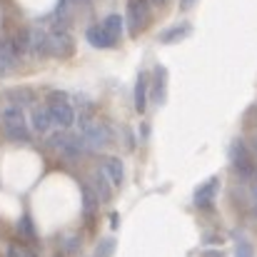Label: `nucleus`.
I'll return each instance as SVG.
<instances>
[{"instance_id":"393cba45","label":"nucleus","mask_w":257,"mask_h":257,"mask_svg":"<svg viewBox=\"0 0 257 257\" xmlns=\"http://www.w3.org/2000/svg\"><path fill=\"white\" fill-rule=\"evenodd\" d=\"M192 3H195V0H180V5H182V8H192Z\"/></svg>"},{"instance_id":"1a4fd4ad","label":"nucleus","mask_w":257,"mask_h":257,"mask_svg":"<svg viewBox=\"0 0 257 257\" xmlns=\"http://www.w3.org/2000/svg\"><path fill=\"white\" fill-rule=\"evenodd\" d=\"M30 127H33L38 135H48L50 127H53L50 110L43 107V105H33V110H30Z\"/></svg>"},{"instance_id":"f3484780","label":"nucleus","mask_w":257,"mask_h":257,"mask_svg":"<svg viewBox=\"0 0 257 257\" xmlns=\"http://www.w3.org/2000/svg\"><path fill=\"white\" fill-rule=\"evenodd\" d=\"M145 105H148V78H145V73H140V78L135 83V110L145 112Z\"/></svg>"},{"instance_id":"f8f14e48","label":"nucleus","mask_w":257,"mask_h":257,"mask_svg":"<svg viewBox=\"0 0 257 257\" xmlns=\"http://www.w3.org/2000/svg\"><path fill=\"white\" fill-rule=\"evenodd\" d=\"M217 190H220V180H217V177H210L205 185L197 187V192H195V205H197V207H210L212 200H215V195H217Z\"/></svg>"},{"instance_id":"5701e85b","label":"nucleus","mask_w":257,"mask_h":257,"mask_svg":"<svg viewBox=\"0 0 257 257\" xmlns=\"http://www.w3.org/2000/svg\"><path fill=\"white\" fill-rule=\"evenodd\" d=\"M112 250H115V242L107 237V240H102V242L97 245V257H110L112 255Z\"/></svg>"},{"instance_id":"b1692460","label":"nucleus","mask_w":257,"mask_h":257,"mask_svg":"<svg viewBox=\"0 0 257 257\" xmlns=\"http://www.w3.org/2000/svg\"><path fill=\"white\" fill-rule=\"evenodd\" d=\"M235 257H255L252 245H250L247 240H240V242H237V252H235Z\"/></svg>"},{"instance_id":"7ed1b4c3","label":"nucleus","mask_w":257,"mask_h":257,"mask_svg":"<svg viewBox=\"0 0 257 257\" xmlns=\"http://www.w3.org/2000/svg\"><path fill=\"white\" fill-rule=\"evenodd\" d=\"M48 145H50L53 150H58V153H60L63 158H68V160H78L83 153H87L83 140H80V135H70V133H65V130L53 133V135L48 138Z\"/></svg>"},{"instance_id":"9b49d317","label":"nucleus","mask_w":257,"mask_h":257,"mask_svg":"<svg viewBox=\"0 0 257 257\" xmlns=\"http://www.w3.org/2000/svg\"><path fill=\"white\" fill-rule=\"evenodd\" d=\"M90 187L95 190V195L100 197V202H107L110 197H112V182H110V177L105 175V170H97L92 172V177H90Z\"/></svg>"},{"instance_id":"6e6552de","label":"nucleus","mask_w":257,"mask_h":257,"mask_svg":"<svg viewBox=\"0 0 257 257\" xmlns=\"http://www.w3.org/2000/svg\"><path fill=\"white\" fill-rule=\"evenodd\" d=\"M30 53L35 58H48L50 55V33L43 28H30Z\"/></svg>"},{"instance_id":"c85d7f7f","label":"nucleus","mask_w":257,"mask_h":257,"mask_svg":"<svg viewBox=\"0 0 257 257\" xmlns=\"http://www.w3.org/2000/svg\"><path fill=\"white\" fill-rule=\"evenodd\" d=\"M255 217H257V207H255Z\"/></svg>"},{"instance_id":"a878e982","label":"nucleus","mask_w":257,"mask_h":257,"mask_svg":"<svg viewBox=\"0 0 257 257\" xmlns=\"http://www.w3.org/2000/svg\"><path fill=\"white\" fill-rule=\"evenodd\" d=\"M205 257H222V252H207Z\"/></svg>"},{"instance_id":"a211bd4d","label":"nucleus","mask_w":257,"mask_h":257,"mask_svg":"<svg viewBox=\"0 0 257 257\" xmlns=\"http://www.w3.org/2000/svg\"><path fill=\"white\" fill-rule=\"evenodd\" d=\"M8 100L10 105H18V107H25V105H33L35 102V95L25 87H18V90H10L8 92Z\"/></svg>"},{"instance_id":"6ab92c4d","label":"nucleus","mask_w":257,"mask_h":257,"mask_svg":"<svg viewBox=\"0 0 257 257\" xmlns=\"http://www.w3.org/2000/svg\"><path fill=\"white\" fill-rule=\"evenodd\" d=\"M10 43H13V48H15V53H18L20 58L28 55V53H30V30H18Z\"/></svg>"},{"instance_id":"bb28decb","label":"nucleus","mask_w":257,"mask_h":257,"mask_svg":"<svg viewBox=\"0 0 257 257\" xmlns=\"http://www.w3.org/2000/svg\"><path fill=\"white\" fill-rule=\"evenodd\" d=\"M150 3H153V5H163L165 0H150Z\"/></svg>"},{"instance_id":"aec40b11","label":"nucleus","mask_w":257,"mask_h":257,"mask_svg":"<svg viewBox=\"0 0 257 257\" xmlns=\"http://www.w3.org/2000/svg\"><path fill=\"white\" fill-rule=\"evenodd\" d=\"M97 205H100V197L95 195V190H92L90 185H85V187H83V207H85V212L92 215Z\"/></svg>"},{"instance_id":"f257e3e1","label":"nucleus","mask_w":257,"mask_h":257,"mask_svg":"<svg viewBox=\"0 0 257 257\" xmlns=\"http://www.w3.org/2000/svg\"><path fill=\"white\" fill-rule=\"evenodd\" d=\"M0 122H3V130H5L8 140H13V143H30V127H28L23 107L8 105L0 112Z\"/></svg>"},{"instance_id":"9d476101","label":"nucleus","mask_w":257,"mask_h":257,"mask_svg":"<svg viewBox=\"0 0 257 257\" xmlns=\"http://www.w3.org/2000/svg\"><path fill=\"white\" fill-rule=\"evenodd\" d=\"M18 60H20V55L15 53L13 43L10 40H0V78L13 73L18 68Z\"/></svg>"},{"instance_id":"4468645a","label":"nucleus","mask_w":257,"mask_h":257,"mask_svg":"<svg viewBox=\"0 0 257 257\" xmlns=\"http://www.w3.org/2000/svg\"><path fill=\"white\" fill-rule=\"evenodd\" d=\"M102 170H105V175L110 177V182H112L115 187L122 185L125 168H122V160H120V158H105V160H102Z\"/></svg>"},{"instance_id":"cd10ccee","label":"nucleus","mask_w":257,"mask_h":257,"mask_svg":"<svg viewBox=\"0 0 257 257\" xmlns=\"http://www.w3.org/2000/svg\"><path fill=\"white\" fill-rule=\"evenodd\" d=\"M255 150H257V138H255Z\"/></svg>"},{"instance_id":"f03ea898","label":"nucleus","mask_w":257,"mask_h":257,"mask_svg":"<svg viewBox=\"0 0 257 257\" xmlns=\"http://www.w3.org/2000/svg\"><path fill=\"white\" fill-rule=\"evenodd\" d=\"M80 127V140H83V145H85L87 153H100L102 148H107L110 145V140H112V135H110V127L105 125V122H97V120H90V122H80L78 125Z\"/></svg>"},{"instance_id":"2eb2a0df","label":"nucleus","mask_w":257,"mask_h":257,"mask_svg":"<svg viewBox=\"0 0 257 257\" xmlns=\"http://www.w3.org/2000/svg\"><path fill=\"white\" fill-rule=\"evenodd\" d=\"M100 25H102V30H105V33H107V35H110L112 40H117V38L122 35V28H125V18H122V15H117V13H110V15H107V18H105V20H102Z\"/></svg>"},{"instance_id":"0eeeda50","label":"nucleus","mask_w":257,"mask_h":257,"mask_svg":"<svg viewBox=\"0 0 257 257\" xmlns=\"http://www.w3.org/2000/svg\"><path fill=\"white\" fill-rule=\"evenodd\" d=\"M148 20V8L143 0H130L127 3V15H125V23H127V33L135 38L140 33V28L145 25Z\"/></svg>"},{"instance_id":"423d86ee","label":"nucleus","mask_w":257,"mask_h":257,"mask_svg":"<svg viewBox=\"0 0 257 257\" xmlns=\"http://www.w3.org/2000/svg\"><path fill=\"white\" fill-rule=\"evenodd\" d=\"M48 110H50V117H53V125L58 130H70L75 125V110L70 102H48Z\"/></svg>"},{"instance_id":"412c9836","label":"nucleus","mask_w":257,"mask_h":257,"mask_svg":"<svg viewBox=\"0 0 257 257\" xmlns=\"http://www.w3.org/2000/svg\"><path fill=\"white\" fill-rule=\"evenodd\" d=\"M155 75H158V78H155V83H158V85H155V100L163 102V100H165V68H158Z\"/></svg>"},{"instance_id":"c756f323","label":"nucleus","mask_w":257,"mask_h":257,"mask_svg":"<svg viewBox=\"0 0 257 257\" xmlns=\"http://www.w3.org/2000/svg\"><path fill=\"white\" fill-rule=\"evenodd\" d=\"M255 175H257V172H255Z\"/></svg>"},{"instance_id":"20e7f679","label":"nucleus","mask_w":257,"mask_h":257,"mask_svg":"<svg viewBox=\"0 0 257 257\" xmlns=\"http://www.w3.org/2000/svg\"><path fill=\"white\" fill-rule=\"evenodd\" d=\"M230 163H232L235 172H237L242 180L252 177L257 172L255 165H252V158H250V150H247V145H245L242 140H235V143L230 145Z\"/></svg>"},{"instance_id":"39448f33","label":"nucleus","mask_w":257,"mask_h":257,"mask_svg":"<svg viewBox=\"0 0 257 257\" xmlns=\"http://www.w3.org/2000/svg\"><path fill=\"white\" fill-rule=\"evenodd\" d=\"M73 35L68 33V28H53L50 30V55L55 58H68L73 55Z\"/></svg>"},{"instance_id":"ddd939ff","label":"nucleus","mask_w":257,"mask_h":257,"mask_svg":"<svg viewBox=\"0 0 257 257\" xmlns=\"http://www.w3.org/2000/svg\"><path fill=\"white\" fill-rule=\"evenodd\" d=\"M85 40L92 45V48H100V50H105V48H112V45H115V40L102 30V25H92V28H87Z\"/></svg>"},{"instance_id":"4be33fe9","label":"nucleus","mask_w":257,"mask_h":257,"mask_svg":"<svg viewBox=\"0 0 257 257\" xmlns=\"http://www.w3.org/2000/svg\"><path fill=\"white\" fill-rule=\"evenodd\" d=\"M18 227H20V232L25 235V237H35V227H33V220H30V215H23L20 217V222H18Z\"/></svg>"},{"instance_id":"dca6fc26","label":"nucleus","mask_w":257,"mask_h":257,"mask_svg":"<svg viewBox=\"0 0 257 257\" xmlns=\"http://www.w3.org/2000/svg\"><path fill=\"white\" fill-rule=\"evenodd\" d=\"M192 33V28L187 25V23H182V25H175V28H168L163 35H160V43H165V45H172V43H180L182 38H187Z\"/></svg>"}]
</instances>
